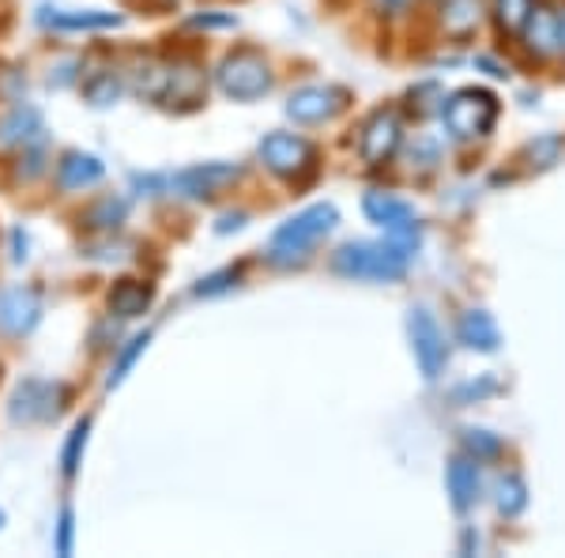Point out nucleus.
<instances>
[{"label": "nucleus", "instance_id": "nucleus-4", "mask_svg": "<svg viewBox=\"0 0 565 558\" xmlns=\"http://www.w3.org/2000/svg\"><path fill=\"white\" fill-rule=\"evenodd\" d=\"M441 117H445V129L457 136V140H479V136L494 129L498 98L482 87H463L441 106Z\"/></svg>", "mask_w": 565, "mask_h": 558}, {"label": "nucleus", "instance_id": "nucleus-15", "mask_svg": "<svg viewBox=\"0 0 565 558\" xmlns=\"http://www.w3.org/2000/svg\"><path fill=\"white\" fill-rule=\"evenodd\" d=\"M103 173H106V167L87 151H68L65 159L57 162V181H61V189H68V193L90 189L95 181H103Z\"/></svg>", "mask_w": 565, "mask_h": 558}, {"label": "nucleus", "instance_id": "nucleus-16", "mask_svg": "<svg viewBox=\"0 0 565 558\" xmlns=\"http://www.w3.org/2000/svg\"><path fill=\"white\" fill-rule=\"evenodd\" d=\"M154 302V287L143 280H121L114 283V291H109V314L121 317V322H129V317H140L143 309H148Z\"/></svg>", "mask_w": 565, "mask_h": 558}, {"label": "nucleus", "instance_id": "nucleus-1", "mask_svg": "<svg viewBox=\"0 0 565 558\" xmlns=\"http://www.w3.org/2000/svg\"><path fill=\"white\" fill-rule=\"evenodd\" d=\"M418 245V227L388 231L385 242H351L332 257V269L351 280H381L392 283L407 272Z\"/></svg>", "mask_w": 565, "mask_h": 558}, {"label": "nucleus", "instance_id": "nucleus-10", "mask_svg": "<svg viewBox=\"0 0 565 558\" xmlns=\"http://www.w3.org/2000/svg\"><path fill=\"white\" fill-rule=\"evenodd\" d=\"M399 140H404V125H399V117L392 114V109H377V114L366 122V129H362L359 151L370 167H381V162H388L392 155L399 151Z\"/></svg>", "mask_w": 565, "mask_h": 558}, {"label": "nucleus", "instance_id": "nucleus-31", "mask_svg": "<svg viewBox=\"0 0 565 558\" xmlns=\"http://www.w3.org/2000/svg\"><path fill=\"white\" fill-rule=\"evenodd\" d=\"M196 27H231L234 20H215V15H196Z\"/></svg>", "mask_w": 565, "mask_h": 558}, {"label": "nucleus", "instance_id": "nucleus-11", "mask_svg": "<svg viewBox=\"0 0 565 558\" xmlns=\"http://www.w3.org/2000/svg\"><path fill=\"white\" fill-rule=\"evenodd\" d=\"M42 322V295L34 287H12L0 295V333L26 336Z\"/></svg>", "mask_w": 565, "mask_h": 558}, {"label": "nucleus", "instance_id": "nucleus-22", "mask_svg": "<svg viewBox=\"0 0 565 558\" xmlns=\"http://www.w3.org/2000/svg\"><path fill=\"white\" fill-rule=\"evenodd\" d=\"M87 438H90V423H87V419H79V423L72 427V434H68V442H65V450H61V472H65L68 480L79 472V464H84Z\"/></svg>", "mask_w": 565, "mask_h": 558}, {"label": "nucleus", "instance_id": "nucleus-12", "mask_svg": "<svg viewBox=\"0 0 565 558\" xmlns=\"http://www.w3.org/2000/svg\"><path fill=\"white\" fill-rule=\"evenodd\" d=\"M238 167L234 162H204V167H189L181 170L178 178H170V189H178L181 197H193V200H204V197H215L223 186L238 181Z\"/></svg>", "mask_w": 565, "mask_h": 558}, {"label": "nucleus", "instance_id": "nucleus-17", "mask_svg": "<svg viewBox=\"0 0 565 558\" xmlns=\"http://www.w3.org/2000/svg\"><path fill=\"white\" fill-rule=\"evenodd\" d=\"M457 336H460V344L471 347V351H498L501 347V333L487 309H468L457 325Z\"/></svg>", "mask_w": 565, "mask_h": 558}, {"label": "nucleus", "instance_id": "nucleus-21", "mask_svg": "<svg viewBox=\"0 0 565 558\" xmlns=\"http://www.w3.org/2000/svg\"><path fill=\"white\" fill-rule=\"evenodd\" d=\"M441 27L449 39H468V34L479 27V0H445Z\"/></svg>", "mask_w": 565, "mask_h": 558}, {"label": "nucleus", "instance_id": "nucleus-3", "mask_svg": "<svg viewBox=\"0 0 565 558\" xmlns=\"http://www.w3.org/2000/svg\"><path fill=\"white\" fill-rule=\"evenodd\" d=\"M136 91L143 98H154L162 106H196L204 95V76L185 65H162V61H148L136 72Z\"/></svg>", "mask_w": 565, "mask_h": 558}, {"label": "nucleus", "instance_id": "nucleus-27", "mask_svg": "<svg viewBox=\"0 0 565 558\" xmlns=\"http://www.w3.org/2000/svg\"><path fill=\"white\" fill-rule=\"evenodd\" d=\"M463 445H468V453L476 456V461L501 453V438L490 434V430H463Z\"/></svg>", "mask_w": 565, "mask_h": 558}, {"label": "nucleus", "instance_id": "nucleus-8", "mask_svg": "<svg viewBox=\"0 0 565 558\" xmlns=\"http://www.w3.org/2000/svg\"><path fill=\"white\" fill-rule=\"evenodd\" d=\"M407 333H412V351L415 362L423 370V378H437L445 370V359H449V347H445V333L437 328V322L426 309H412L407 317Z\"/></svg>", "mask_w": 565, "mask_h": 558}, {"label": "nucleus", "instance_id": "nucleus-6", "mask_svg": "<svg viewBox=\"0 0 565 558\" xmlns=\"http://www.w3.org/2000/svg\"><path fill=\"white\" fill-rule=\"evenodd\" d=\"M260 162L271 173H279V178L298 181V178H306V173H313V167H317V148L306 140V136L268 133L260 140Z\"/></svg>", "mask_w": 565, "mask_h": 558}, {"label": "nucleus", "instance_id": "nucleus-14", "mask_svg": "<svg viewBox=\"0 0 565 558\" xmlns=\"http://www.w3.org/2000/svg\"><path fill=\"white\" fill-rule=\"evenodd\" d=\"M362 212H366L377 227H385V231L415 227V208L407 204V200L392 197V193H370L366 200H362Z\"/></svg>", "mask_w": 565, "mask_h": 558}, {"label": "nucleus", "instance_id": "nucleus-26", "mask_svg": "<svg viewBox=\"0 0 565 558\" xmlns=\"http://www.w3.org/2000/svg\"><path fill=\"white\" fill-rule=\"evenodd\" d=\"M121 219H125V200L106 197L103 204H95L87 212V227H103V231H109V227H117Z\"/></svg>", "mask_w": 565, "mask_h": 558}, {"label": "nucleus", "instance_id": "nucleus-13", "mask_svg": "<svg viewBox=\"0 0 565 558\" xmlns=\"http://www.w3.org/2000/svg\"><path fill=\"white\" fill-rule=\"evenodd\" d=\"M445 487L452 494V506L457 509H468L479 502V461L476 456H452L449 461V472H445Z\"/></svg>", "mask_w": 565, "mask_h": 558}, {"label": "nucleus", "instance_id": "nucleus-25", "mask_svg": "<svg viewBox=\"0 0 565 558\" xmlns=\"http://www.w3.org/2000/svg\"><path fill=\"white\" fill-rule=\"evenodd\" d=\"M148 344H151V336H148V333L136 336V340H129V347H125V355H121V359H117V366H114V373H109V389L121 386V381L129 378V370L136 366V359H140V355L148 351Z\"/></svg>", "mask_w": 565, "mask_h": 558}, {"label": "nucleus", "instance_id": "nucleus-20", "mask_svg": "<svg viewBox=\"0 0 565 558\" xmlns=\"http://www.w3.org/2000/svg\"><path fill=\"white\" fill-rule=\"evenodd\" d=\"M45 27H57V31H106V27H117L121 15L117 12H45L39 15Z\"/></svg>", "mask_w": 565, "mask_h": 558}, {"label": "nucleus", "instance_id": "nucleus-24", "mask_svg": "<svg viewBox=\"0 0 565 558\" xmlns=\"http://www.w3.org/2000/svg\"><path fill=\"white\" fill-rule=\"evenodd\" d=\"M527 506V487L521 475H505V480L498 483V509L505 517H516L521 509Z\"/></svg>", "mask_w": 565, "mask_h": 558}, {"label": "nucleus", "instance_id": "nucleus-7", "mask_svg": "<svg viewBox=\"0 0 565 558\" xmlns=\"http://www.w3.org/2000/svg\"><path fill=\"white\" fill-rule=\"evenodd\" d=\"M68 404V386L61 381H45V378H31L15 389L12 397V419L15 423H50L57 419Z\"/></svg>", "mask_w": 565, "mask_h": 558}, {"label": "nucleus", "instance_id": "nucleus-29", "mask_svg": "<svg viewBox=\"0 0 565 558\" xmlns=\"http://www.w3.org/2000/svg\"><path fill=\"white\" fill-rule=\"evenodd\" d=\"M72 536H76V517H72V509H65L57 520V547H53V551L72 555Z\"/></svg>", "mask_w": 565, "mask_h": 558}, {"label": "nucleus", "instance_id": "nucleus-30", "mask_svg": "<svg viewBox=\"0 0 565 558\" xmlns=\"http://www.w3.org/2000/svg\"><path fill=\"white\" fill-rule=\"evenodd\" d=\"M231 280H238V272H218V276H212V280L200 283L196 295H200V298H204V295H218V291L231 287Z\"/></svg>", "mask_w": 565, "mask_h": 558}, {"label": "nucleus", "instance_id": "nucleus-5", "mask_svg": "<svg viewBox=\"0 0 565 558\" xmlns=\"http://www.w3.org/2000/svg\"><path fill=\"white\" fill-rule=\"evenodd\" d=\"M218 87H223L226 98H238V103H253V98L268 95L271 91V69L260 53L253 50H238L218 65L215 72Z\"/></svg>", "mask_w": 565, "mask_h": 558}, {"label": "nucleus", "instance_id": "nucleus-18", "mask_svg": "<svg viewBox=\"0 0 565 558\" xmlns=\"http://www.w3.org/2000/svg\"><path fill=\"white\" fill-rule=\"evenodd\" d=\"M42 114L34 106H15L12 114L0 122V140L4 144H23V148H31V144H42Z\"/></svg>", "mask_w": 565, "mask_h": 558}, {"label": "nucleus", "instance_id": "nucleus-2", "mask_svg": "<svg viewBox=\"0 0 565 558\" xmlns=\"http://www.w3.org/2000/svg\"><path fill=\"white\" fill-rule=\"evenodd\" d=\"M340 223V212L335 204H313L306 212H298L295 219L279 227L271 234V245H268V257L276 264H295V261H306L309 250L321 242L324 234H332V227Z\"/></svg>", "mask_w": 565, "mask_h": 558}, {"label": "nucleus", "instance_id": "nucleus-32", "mask_svg": "<svg viewBox=\"0 0 565 558\" xmlns=\"http://www.w3.org/2000/svg\"><path fill=\"white\" fill-rule=\"evenodd\" d=\"M242 219H245V215H226L223 223H218V231H223V234H226V231H238V227H242Z\"/></svg>", "mask_w": 565, "mask_h": 558}, {"label": "nucleus", "instance_id": "nucleus-33", "mask_svg": "<svg viewBox=\"0 0 565 558\" xmlns=\"http://www.w3.org/2000/svg\"><path fill=\"white\" fill-rule=\"evenodd\" d=\"M558 53H565V4L558 8Z\"/></svg>", "mask_w": 565, "mask_h": 558}, {"label": "nucleus", "instance_id": "nucleus-23", "mask_svg": "<svg viewBox=\"0 0 565 558\" xmlns=\"http://www.w3.org/2000/svg\"><path fill=\"white\" fill-rule=\"evenodd\" d=\"M532 0H494V12H498V27L509 34H521L527 15H532Z\"/></svg>", "mask_w": 565, "mask_h": 558}, {"label": "nucleus", "instance_id": "nucleus-34", "mask_svg": "<svg viewBox=\"0 0 565 558\" xmlns=\"http://www.w3.org/2000/svg\"><path fill=\"white\" fill-rule=\"evenodd\" d=\"M0 525H4V514H0Z\"/></svg>", "mask_w": 565, "mask_h": 558}, {"label": "nucleus", "instance_id": "nucleus-28", "mask_svg": "<svg viewBox=\"0 0 565 558\" xmlns=\"http://www.w3.org/2000/svg\"><path fill=\"white\" fill-rule=\"evenodd\" d=\"M84 95L90 98L95 106H109V103H117V95H121V84H117V76H98V80H90V84L84 87Z\"/></svg>", "mask_w": 565, "mask_h": 558}, {"label": "nucleus", "instance_id": "nucleus-19", "mask_svg": "<svg viewBox=\"0 0 565 558\" xmlns=\"http://www.w3.org/2000/svg\"><path fill=\"white\" fill-rule=\"evenodd\" d=\"M524 39L535 53H558V8H532Z\"/></svg>", "mask_w": 565, "mask_h": 558}, {"label": "nucleus", "instance_id": "nucleus-9", "mask_svg": "<svg viewBox=\"0 0 565 558\" xmlns=\"http://www.w3.org/2000/svg\"><path fill=\"white\" fill-rule=\"evenodd\" d=\"M343 106H348V91H340V87H302L287 98V114L295 117L298 125L332 122Z\"/></svg>", "mask_w": 565, "mask_h": 558}]
</instances>
